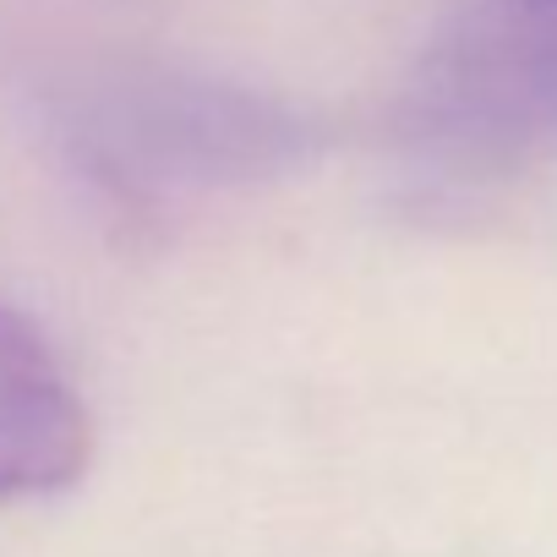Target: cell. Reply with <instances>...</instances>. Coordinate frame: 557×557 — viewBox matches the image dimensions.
Returning <instances> with one entry per match:
<instances>
[{
  "label": "cell",
  "mask_w": 557,
  "mask_h": 557,
  "mask_svg": "<svg viewBox=\"0 0 557 557\" xmlns=\"http://www.w3.org/2000/svg\"><path fill=\"white\" fill-rule=\"evenodd\" d=\"M94 416L39 329L0 301V497H50L83 481Z\"/></svg>",
  "instance_id": "obj_3"
},
{
  "label": "cell",
  "mask_w": 557,
  "mask_h": 557,
  "mask_svg": "<svg viewBox=\"0 0 557 557\" xmlns=\"http://www.w3.org/2000/svg\"><path fill=\"white\" fill-rule=\"evenodd\" d=\"M83 143L94 164L132 186H208L224 175H257L290 159L301 132L273 104L181 77L110 83L83 110Z\"/></svg>",
  "instance_id": "obj_2"
},
{
  "label": "cell",
  "mask_w": 557,
  "mask_h": 557,
  "mask_svg": "<svg viewBox=\"0 0 557 557\" xmlns=\"http://www.w3.org/2000/svg\"><path fill=\"white\" fill-rule=\"evenodd\" d=\"M394 148L426 197H486L557 159V0H470L426 45Z\"/></svg>",
  "instance_id": "obj_1"
}]
</instances>
